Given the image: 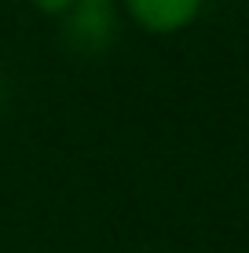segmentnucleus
I'll return each instance as SVG.
<instances>
[{"label": "nucleus", "mask_w": 249, "mask_h": 253, "mask_svg": "<svg viewBox=\"0 0 249 253\" xmlns=\"http://www.w3.org/2000/svg\"><path fill=\"white\" fill-rule=\"evenodd\" d=\"M30 4L37 7L40 15H48V19H63V15L73 7V0H30Z\"/></svg>", "instance_id": "obj_3"}, {"label": "nucleus", "mask_w": 249, "mask_h": 253, "mask_svg": "<svg viewBox=\"0 0 249 253\" xmlns=\"http://www.w3.org/2000/svg\"><path fill=\"white\" fill-rule=\"evenodd\" d=\"M117 37L114 0H73L63 15V44L73 55H103Z\"/></svg>", "instance_id": "obj_1"}, {"label": "nucleus", "mask_w": 249, "mask_h": 253, "mask_svg": "<svg viewBox=\"0 0 249 253\" xmlns=\"http://www.w3.org/2000/svg\"><path fill=\"white\" fill-rule=\"evenodd\" d=\"M205 0H125V15L150 37H173L202 15Z\"/></svg>", "instance_id": "obj_2"}, {"label": "nucleus", "mask_w": 249, "mask_h": 253, "mask_svg": "<svg viewBox=\"0 0 249 253\" xmlns=\"http://www.w3.org/2000/svg\"><path fill=\"white\" fill-rule=\"evenodd\" d=\"M4 99H7V81H4V70H0V110H4Z\"/></svg>", "instance_id": "obj_4"}]
</instances>
